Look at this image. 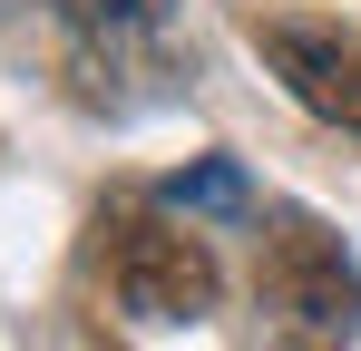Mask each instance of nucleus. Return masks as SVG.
Listing matches in <instances>:
<instances>
[{"label": "nucleus", "mask_w": 361, "mask_h": 351, "mask_svg": "<svg viewBox=\"0 0 361 351\" xmlns=\"http://www.w3.org/2000/svg\"><path fill=\"white\" fill-rule=\"evenodd\" d=\"M108 273H118V302L137 322H195L205 302H215V254H205V234H176V225H118V254H108Z\"/></svg>", "instance_id": "obj_1"}, {"label": "nucleus", "mask_w": 361, "mask_h": 351, "mask_svg": "<svg viewBox=\"0 0 361 351\" xmlns=\"http://www.w3.org/2000/svg\"><path fill=\"white\" fill-rule=\"evenodd\" d=\"M49 10L78 20V30H108V39H118V30H157V20H166V0H49Z\"/></svg>", "instance_id": "obj_5"}, {"label": "nucleus", "mask_w": 361, "mask_h": 351, "mask_svg": "<svg viewBox=\"0 0 361 351\" xmlns=\"http://www.w3.org/2000/svg\"><path fill=\"white\" fill-rule=\"evenodd\" d=\"M254 49L274 58V78L293 88L312 117L361 127V30H322V20H264Z\"/></svg>", "instance_id": "obj_2"}, {"label": "nucleus", "mask_w": 361, "mask_h": 351, "mask_svg": "<svg viewBox=\"0 0 361 351\" xmlns=\"http://www.w3.org/2000/svg\"><path fill=\"white\" fill-rule=\"evenodd\" d=\"M274 283H283V302H293L302 322H322V332L361 322V283H352V264L332 254L322 225H283V244H274Z\"/></svg>", "instance_id": "obj_3"}, {"label": "nucleus", "mask_w": 361, "mask_h": 351, "mask_svg": "<svg viewBox=\"0 0 361 351\" xmlns=\"http://www.w3.org/2000/svg\"><path fill=\"white\" fill-rule=\"evenodd\" d=\"M166 205H176V215H254V185H244V166L205 156V166L166 176Z\"/></svg>", "instance_id": "obj_4"}]
</instances>
